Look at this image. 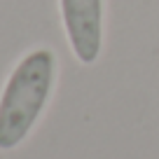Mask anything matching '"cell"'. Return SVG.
Returning a JSON list of instances; mask_svg holds the SVG:
<instances>
[{"label":"cell","instance_id":"1","mask_svg":"<svg viewBox=\"0 0 159 159\" xmlns=\"http://www.w3.org/2000/svg\"><path fill=\"white\" fill-rule=\"evenodd\" d=\"M56 82V56L52 49H33L14 66L0 94V150L21 145L40 115Z\"/></svg>","mask_w":159,"mask_h":159},{"label":"cell","instance_id":"2","mask_svg":"<svg viewBox=\"0 0 159 159\" xmlns=\"http://www.w3.org/2000/svg\"><path fill=\"white\" fill-rule=\"evenodd\" d=\"M61 21L75 59L96 63L103 47V0H59Z\"/></svg>","mask_w":159,"mask_h":159}]
</instances>
